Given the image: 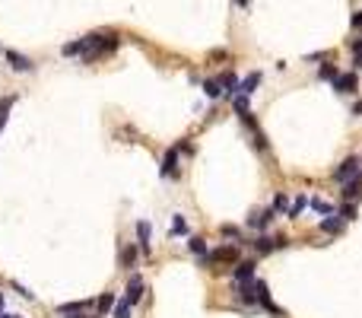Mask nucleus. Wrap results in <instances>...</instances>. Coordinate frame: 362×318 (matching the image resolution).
Listing matches in <instances>:
<instances>
[{"label":"nucleus","instance_id":"15","mask_svg":"<svg viewBox=\"0 0 362 318\" xmlns=\"http://www.w3.org/2000/svg\"><path fill=\"white\" fill-rule=\"evenodd\" d=\"M258 86H260V73L254 70V73H248V77H245V80H241V83H238V92H245V96H251V92L258 89Z\"/></svg>","mask_w":362,"mask_h":318},{"label":"nucleus","instance_id":"23","mask_svg":"<svg viewBox=\"0 0 362 318\" xmlns=\"http://www.w3.org/2000/svg\"><path fill=\"white\" fill-rule=\"evenodd\" d=\"M308 204H311V207H314V210H318L321 216H331V213H334V207L327 204V201H321V198H311Z\"/></svg>","mask_w":362,"mask_h":318},{"label":"nucleus","instance_id":"9","mask_svg":"<svg viewBox=\"0 0 362 318\" xmlns=\"http://www.w3.org/2000/svg\"><path fill=\"white\" fill-rule=\"evenodd\" d=\"M6 60H10V67H13V70H19V73H29L32 67H35L26 54H19V51H6Z\"/></svg>","mask_w":362,"mask_h":318},{"label":"nucleus","instance_id":"32","mask_svg":"<svg viewBox=\"0 0 362 318\" xmlns=\"http://www.w3.org/2000/svg\"><path fill=\"white\" fill-rule=\"evenodd\" d=\"M64 318H99V315H86V312H77V315H64Z\"/></svg>","mask_w":362,"mask_h":318},{"label":"nucleus","instance_id":"35","mask_svg":"<svg viewBox=\"0 0 362 318\" xmlns=\"http://www.w3.org/2000/svg\"><path fill=\"white\" fill-rule=\"evenodd\" d=\"M0 315H3V293H0Z\"/></svg>","mask_w":362,"mask_h":318},{"label":"nucleus","instance_id":"29","mask_svg":"<svg viewBox=\"0 0 362 318\" xmlns=\"http://www.w3.org/2000/svg\"><path fill=\"white\" fill-rule=\"evenodd\" d=\"M13 108V99H0V131H3V121H6V112Z\"/></svg>","mask_w":362,"mask_h":318},{"label":"nucleus","instance_id":"18","mask_svg":"<svg viewBox=\"0 0 362 318\" xmlns=\"http://www.w3.org/2000/svg\"><path fill=\"white\" fill-rule=\"evenodd\" d=\"M187 248H191V255H197V258H207V242L200 239V235L187 239Z\"/></svg>","mask_w":362,"mask_h":318},{"label":"nucleus","instance_id":"31","mask_svg":"<svg viewBox=\"0 0 362 318\" xmlns=\"http://www.w3.org/2000/svg\"><path fill=\"white\" fill-rule=\"evenodd\" d=\"M353 26H356V29H362V13H353Z\"/></svg>","mask_w":362,"mask_h":318},{"label":"nucleus","instance_id":"28","mask_svg":"<svg viewBox=\"0 0 362 318\" xmlns=\"http://www.w3.org/2000/svg\"><path fill=\"white\" fill-rule=\"evenodd\" d=\"M172 232H175V235H184V232H187L184 216H175V220H172Z\"/></svg>","mask_w":362,"mask_h":318},{"label":"nucleus","instance_id":"10","mask_svg":"<svg viewBox=\"0 0 362 318\" xmlns=\"http://www.w3.org/2000/svg\"><path fill=\"white\" fill-rule=\"evenodd\" d=\"M318 229H321V232H331V235H337L340 229H343V220H340L337 213H331V216H324V220L318 223Z\"/></svg>","mask_w":362,"mask_h":318},{"label":"nucleus","instance_id":"5","mask_svg":"<svg viewBox=\"0 0 362 318\" xmlns=\"http://www.w3.org/2000/svg\"><path fill=\"white\" fill-rule=\"evenodd\" d=\"M273 216H277V210L273 207H264V210H254L251 216H248V226L251 229H267L273 223Z\"/></svg>","mask_w":362,"mask_h":318},{"label":"nucleus","instance_id":"33","mask_svg":"<svg viewBox=\"0 0 362 318\" xmlns=\"http://www.w3.org/2000/svg\"><path fill=\"white\" fill-rule=\"evenodd\" d=\"M353 115H362V102H356V105H353Z\"/></svg>","mask_w":362,"mask_h":318},{"label":"nucleus","instance_id":"27","mask_svg":"<svg viewBox=\"0 0 362 318\" xmlns=\"http://www.w3.org/2000/svg\"><path fill=\"white\" fill-rule=\"evenodd\" d=\"M270 207H273V210H283V213H286V210H289V198H286V194H277Z\"/></svg>","mask_w":362,"mask_h":318},{"label":"nucleus","instance_id":"22","mask_svg":"<svg viewBox=\"0 0 362 318\" xmlns=\"http://www.w3.org/2000/svg\"><path fill=\"white\" fill-rule=\"evenodd\" d=\"M318 80H331V83H334V80H337V67H334V64H321L318 67Z\"/></svg>","mask_w":362,"mask_h":318},{"label":"nucleus","instance_id":"36","mask_svg":"<svg viewBox=\"0 0 362 318\" xmlns=\"http://www.w3.org/2000/svg\"><path fill=\"white\" fill-rule=\"evenodd\" d=\"M0 318H23V315H6V312H3V315H0Z\"/></svg>","mask_w":362,"mask_h":318},{"label":"nucleus","instance_id":"8","mask_svg":"<svg viewBox=\"0 0 362 318\" xmlns=\"http://www.w3.org/2000/svg\"><path fill=\"white\" fill-rule=\"evenodd\" d=\"M254 261H238L235 270H232V277H235V283H251L254 280Z\"/></svg>","mask_w":362,"mask_h":318},{"label":"nucleus","instance_id":"34","mask_svg":"<svg viewBox=\"0 0 362 318\" xmlns=\"http://www.w3.org/2000/svg\"><path fill=\"white\" fill-rule=\"evenodd\" d=\"M235 3H238V6H248V3H251V0H235Z\"/></svg>","mask_w":362,"mask_h":318},{"label":"nucleus","instance_id":"19","mask_svg":"<svg viewBox=\"0 0 362 318\" xmlns=\"http://www.w3.org/2000/svg\"><path fill=\"white\" fill-rule=\"evenodd\" d=\"M133 264H137V245H127L121 252V267H133Z\"/></svg>","mask_w":362,"mask_h":318},{"label":"nucleus","instance_id":"25","mask_svg":"<svg viewBox=\"0 0 362 318\" xmlns=\"http://www.w3.org/2000/svg\"><path fill=\"white\" fill-rule=\"evenodd\" d=\"M130 302L127 299H121V302H115V318H130Z\"/></svg>","mask_w":362,"mask_h":318},{"label":"nucleus","instance_id":"12","mask_svg":"<svg viewBox=\"0 0 362 318\" xmlns=\"http://www.w3.org/2000/svg\"><path fill=\"white\" fill-rule=\"evenodd\" d=\"M238 299L248 302V306H254V302H258V287H254V280H251V283H238Z\"/></svg>","mask_w":362,"mask_h":318},{"label":"nucleus","instance_id":"4","mask_svg":"<svg viewBox=\"0 0 362 318\" xmlns=\"http://www.w3.org/2000/svg\"><path fill=\"white\" fill-rule=\"evenodd\" d=\"M159 175H162V178H178V150H175V146H172V150L162 156Z\"/></svg>","mask_w":362,"mask_h":318},{"label":"nucleus","instance_id":"20","mask_svg":"<svg viewBox=\"0 0 362 318\" xmlns=\"http://www.w3.org/2000/svg\"><path fill=\"white\" fill-rule=\"evenodd\" d=\"M232 105H235L238 118H241V115H248V112H251V108H248V96H245V92H235V96H232Z\"/></svg>","mask_w":362,"mask_h":318},{"label":"nucleus","instance_id":"26","mask_svg":"<svg viewBox=\"0 0 362 318\" xmlns=\"http://www.w3.org/2000/svg\"><path fill=\"white\" fill-rule=\"evenodd\" d=\"M219 232L226 235V239H241V229L232 226V223H226V226H219Z\"/></svg>","mask_w":362,"mask_h":318},{"label":"nucleus","instance_id":"24","mask_svg":"<svg viewBox=\"0 0 362 318\" xmlns=\"http://www.w3.org/2000/svg\"><path fill=\"white\" fill-rule=\"evenodd\" d=\"M337 216H340L343 223H346V220H356V204H350V201H346V204L337 210Z\"/></svg>","mask_w":362,"mask_h":318},{"label":"nucleus","instance_id":"16","mask_svg":"<svg viewBox=\"0 0 362 318\" xmlns=\"http://www.w3.org/2000/svg\"><path fill=\"white\" fill-rule=\"evenodd\" d=\"M305 207H308V198H305V194H299L296 201H289V210H286V216H289V220H299Z\"/></svg>","mask_w":362,"mask_h":318},{"label":"nucleus","instance_id":"21","mask_svg":"<svg viewBox=\"0 0 362 318\" xmlns=\"http://www.w3.org/2000/svg\"><path fill=\"white\" fill-rule=\"evenodd\" d=\"M204 92H207L210 99H219V96H223V86H219V80H207V83H204Z\"/></svg>","mask_w":362,"mask_h":318},{"label":"nucleus","instance_id":"13","mask_svg":"<svg viewBox=\"0 0 362 318\" xmlns=\"http://www.w3.org/2000/svg\"><path fill=\"white\" fill-rule=\"evenodd\" d=\"M86 309H89V299H77V302L57 306V315H77V312H86Z\"/></svg>","mask_w":362,"mask_h":318},{"label":"nucleus","instance_id":"2","mask_svg":"<svg viewBox=\"0 0 362 318\" xmlns=\"http://www.w3.org/2000/svg\"><path fill=\"white\" fill-rule=\"evenodd\" d=\"M251 245H254V252H258V255H270V252H277V248H286V245H289V239H286V235H277V239H270V235H258Z\"/></svg>","mask_w":362,"mask_h":318},{"label":"nucleus","instance_id":"1","mask_svg":"<svg viewBox=\"0 0 362 318\" xmlns=\"http://www.w3.org/2000/svg\"><path fill=\"white\" fill-rule=\"evenodd\" d=\"M204 261L207 264H238V245H219Z\"/></svg>","mask_w":362,"mask_h":318},{"label":"nucleus","instance_id":"30","mask_svg":"<svg viewBox=\"0 0 362 318\" xmlns=\"http://www.w3.org/2000/svg\"><path fill=\"white\" fill-rule=\"evenodd\" d=\"M175 150H178V153H194V146H191V144H187V140H181V144L175 146Z\"/></svg>","mask_w":362,"mask_h":318},{"label":"nucleus","instance_id":"3","mask_svg":"<svg viewBox=\"0 0 362 318\" xmlns=\"http://www.w3.org/2000/svg\"><path fill=\"white\" fill-rule=\"evenodd\" d=\"M359 172H362V169H359V156H350V159H343V162L337 166L334 178H337V181H350L353 175H359Z\"/></svg>","mask_w":362,"mask_h":318},{"label":"nucleus","instance_id":"14","mask_svg":"<svg viewBox=\"0 0 362 318\" xmlns=\"http://www.w3.org/2000/svg\"><path fill=\"white\" fill-rule=\"evenodd\" d=\"M150 232H153L150 223L140 220V223H137V235H140V252H143V255H150Z\"/></svg>","mask_w":362,"mask_h":318},{"label":"nucleus","instance_id":"17","mask_svg":"<svg viewBox=\"0 0 362 318\" xmlns=\"http://www.w3.org/2000/svg\"><path fill=\"white\" fill-rule=\"evenodd\" d=\"M115 293H102V296H99V302H96V306H99V315H105V312H111V309H115Z\"/></svg>","mask_w":362,"mask_h":318},{"label":"nucleus","instance_id":"11","mask_svg":"<svg viewBox=\"0 0 362 318\" xmlns=\"http://www.w3.org/2000/svg\"><path fill=\"white\" fill-rule=\"evenodd\" d=\"M359 191H362V172H359V175H353L350 181H343V198H346V201L359 198Z\"/></svg>","mask_w":362,"mask_h":318},{"label":"nucleus","instance_id":"7","mask_svg":"<svg viewBox=\"0 0 362 318\" xmlns=\"http://www.w3.org/2000/svg\"><path fill=\"white\" fill-rule=\"evenodd\" d=\"M356 86H359L356 73H337V80H334V89H337L340 96H346V92H356Z\"/></svg>","mask_w":362,"mask_h":318},{"label":"nucleus","instance_id":"6","mask_svg":"<svg viewBox=\"0 0 362 318\" xmlns=\"http://www.w3.org/2000/svg\"><path fill=\"white\" fill-rule=\"evenodd\" d=\"M130 306H137L140 299H143V277L140 274H130V280H127V296H124Z\"/></svg>","mask_w":362,"mask_h":318}]
</instances>
